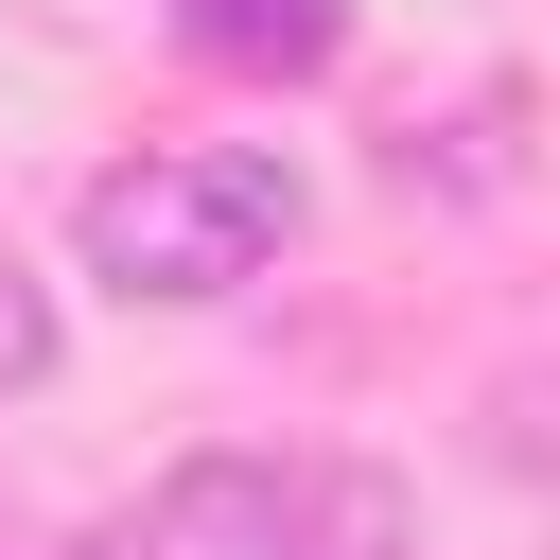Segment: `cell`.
<instances>
[{"mask_svg":"<svg viewBox=\"0 0 560 560\" xmlns=\"http://www.w3.org/2000/svg\"><path fill=\"white\" fill-rule=\"evenodd\" d=\"M402 542H420L402 472H368V455H298V560H402Z\"/></svg>","mask_w":560,"mask_h":560,"instance_id":"cell-4","label":"cell"},{"mask_svg":"<svg viewBox=\"0 0 560 560\" xmlns=\"http://www.w3.org/2000/svg\"><path fill=\"white\" fill-rule=\"evenodd\" d=\"M70 245H88V280H105V298H158V315H192V298H245V280L298 245V175H280L262 140L105 158V175H88V210H70Z\"/></svg>","mask_w":560,"mask_h":560,"instance_id":"cell-1","label":"cell"},{"mask_svg":"<svg viewBox=\"0 0 560 560\" xmlns=\"http://www.w3.org/2000/svg\"><path fill=\"white\" fill-rule=\"evenodd\" d=\"M52 350H70V332H52V280L0 245V385H52Z\"/></svg>","mask_w":560,"mask_h":560,"instance_id":"cell-5","label":"cell"},{"mask_svg":"<svg viewBox=\"0 0 560 560\" xmlns=\"http://www.w3.org/2000/svg\"><path fill=\"white\" fill-rule=\"evenodd\" d=\"M70 560H298V455H175Z\"/></svg>","mask_w":560,"mask_h":560,"instance_id":"cell-2","label":"cell"},{"mask_svg":"<svg viewBox=\"0 0 560 560\" xmlns=\"http://www.w3.org/2000/svg\"><path fill=\"white\" fill-rule=\"evenodd\" d=\"M175 35H192L210 70L298 88V70H332V52H350V0H175Z\"/></svg>","mask_w":560,"mask_h":560,"instance_id":"cell-3","label":"cell"}]
</instances>
